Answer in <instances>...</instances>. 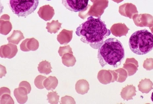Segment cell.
I'll return each instance as SVG.
<instances>
[{
    "label": "cell",
    "instance_id": "16",
    "mask_svg": "<svg viewBox=\"0 0 153 104\" xmlns=\"http://www.w3.org/2000/svg\"><path fill=\"white\" fill-rule=\"evenodd\" d=\"M47 100L48 102L51 104H57L59 102V96L58 95L56 91H52L49 92L47 95Z\"/></svg>",
    "mask_w": 153,
    "mask_h": 104
},
{
    "label": "cell",
    "instance_id": "10",
    "mask_svg": "<svg viewBox=\"0 0 153 104\" xmlns=\"http://www.w3.org/2000/svg\"><path fill=\"white\" fill-rule=\"evenodd\" d=\"M75 89L78 93L84 95L87 93L90 90V85L87 80L84 79L79 80L76 83Z\"/></svg>",
    "mask_w": 153,
    "mask_h": 104
},
{
    "label": "cell",
    "instance_id": "12",
    "mask_svg": "<svg viewBox=\"0 0 153 104\" xmlns=\"http://www.w3.org/2000/svg\"><path fill=\"white\" fill-rule=\"evenodd\" d=\"M52 69L51 63L46 60L40 62L38 67V71L40 73L46 75L52 73Z\"/></svg>",
    "mask_w": 153,
    "mask_h": 104
},
{
    "label": "cell",
    "instance_id": "22",
    "mask_svg": "<svg viewBox=\"0 0 153 104\" xmlns=\"http://www.w3.org/2000/svg\"><path fill=\"white\" fill-rule=\"evenodd\" d=\"M46 1H51V0H46Z\"/></svg>",
    "mask_w": 153,
    "mask_h": 104
},
{
    "label": "cell",
    "instance_id": "15",
    "mask_svg": "<svg viewBox=\"0 0 153 104\" xmlns=\"http://www.w3.org/2000/svg\"><path fill=\"white\" fill-rule=\"evenodd\" d=\"M72 34L61 32L57 36V40L61 44H66L71 41L72 37Z\"/></svg>",
    "mask_w": 153,
    "mask_h": 104
},
{
    "label": "cell",
    "instance_id": "5",
    "mask_svg": "<svg viewBox=\"0 0 153 104\" xmlns=\"http://www.w3.org/2000/svg\"><path fill=\"white\" fill-rule=\"evenodd\" d=\"M89 0H62V4L65 8L72 12L83 11L87 7Z\"/></svg>",
    "mask_w": 153,
    "mask_h": 104
},
{
    "label": "cell",
    "instance_id": "4",
    "mask_svg": "<svg viewBox=\"0 0 153 104\" xmlns=\"http://www.w3.org/2000/svg\"><path fill=\"white\" fill-rule=\"evenodd\" d=\"M39 3V0H9V5L14 14L26 18L36 10Z\"/></svg>",
    "mask_w": 153,
    "mask_h": 104
},
{
    "label": "cell",
    "instance_id": "11",
    "mask_svg": "<svg viewBox=\"0 0 153 104\" xmlns=\"http://www.w3.org/2000/svg\"><path fill=\"white\" fill-rule=\"evenodd\" d=\"M58 80L55 77L50 76L44 81L43 85L48 90H55L58 84Z\"/></svg>",
    "mask_w": 153,
    "mask_h": 104
},
{
    "label": "cell",
    "instance_id": "14",
    "mask_svg": "<svg viewBox=\"0 0 153 104\" xmlns=\"http://www.w3.org/2000/svg\"><path fill=\"white\" fill-rule=\"evenodd\" d=\"M62 59L63 64L68 67H73L76 62L75 58L73 56H65Z\"/></svg>",
    "mask_w": 153,
    "mask_h": 104
},
{
    "label": "cell",
    "instance_id": "7",
    "mask_svg": "<svg viewBox=\"0 0 153 104\" xmlns=\"http://www.w3.org/2000/svg\"><path fill=\"white\" fill-rule=\"evenodd\" d=\"M28 94L27 90L22 86H19L18 88L15 89L14 91V96L19 104H23L27 102Z\"/></svg>",
    "mask_w": 153,
    "mask_h": 104
},
{
    "label": "cell",
    "instance_id": "8",
    "mask_svg": "<svg viewBox=\"0 0 153 104\" xmlns=\"http://www.w3.org/2000/svg\"><path fill=\"white\" fill-rule=\"evenodd\" d=\"M14 102L11 96V91L8 88L2 87L0 89V103L14 104Z\"/></svg>",
    "mask_w": 153,
    "mask_h": 104
},
{
    "label": "cell",
    "instance_id": "21",
    "mask_svg": "<svg viewBox=\"0 0 153 104\" xmlns=\"http://www.w3.org/2000/svg\"><path fill=\"white\" fill-rule=\"evenodd\" d=\"M151 99L152 100V101L153 102V92L152 93V94Z\"/></svg>",
    "mask_w": 153,
    "mask_h": 104
},
{
    "label": "cell",
    "instance_id": "3",
    "mask_svg": "<svg viewBox=\"0 0 153 104\" xmlns=\"http://www.w3.org/2000/svg\"><path fill=\"white\" fill-rule=\"evenodd\" d=\"M129 45L135 54H147L153 49V34L146 29L137 31L131 36Z\"/></svg>",
    "mask_w": 153,
    "mask_h": 104
},
{
    "label": "cell",
    "instance_id": "2",
    "mask_svg": "<svg viewBox=\"0 0 153 104\" xmlns=\"http://www.w3.org/2000/svg\"><path fill=\"white\" fill-rule=\"evenodd\" d=\"M125 56L122 43L115 38H110L105 40L98 49L97 58L102 67L108 65L117 67Z\"/></svg>",
    "mask_w": 153,
    "mask_h": 104
},
{
    "label": "cell",
    "instance_id": "1",
    "mask_svg": "<svg viewBox=\"0 0 153 104\" xmlns=\"http://www.w3.org/2000/svg\"><path fill=\"white\" fill-rule=\"evenodd\" d=\"M76 33L81 37L80 40L82 42L97 49L102 45L104 40L110 35L111 31L100 17L96 18L90 16L76 28Z\"/></svg>",
    "mask_w": 153,
    "mask_h": 104
},
{
    "label": "cell",
    "instance_id": "6",
    "mask_svg": "<svg viewBox=\"0 0 153 104\" xmlns=\"http://www.w3.org/2000/svg\"><path fill=\"white\" fill-rule=\"evenodd\" d=\"M17 51L16 46L11 44L3 46L1 48V56L2 58L12 59L16 54Z\"/></svg>",
    "mask_w": 153,
    "mask_h": 104
},
{
    "label": "cell",
    "instance_id": "9",
    "mask_svg": "<svg viewBox=\"0 0 153 104\" xmlns=\"http://www.w3.org/2000/svg\"><path fill=\"white\" fill-rule=\"evenodd\" d=\"M97 78L101 83L106 85L111 83L113 76L109 70H102L98 72Z\"/></svg>",
    "mask_w": 153,
    "mask_h": 104
},
{
    "label": "cell",
    "instance_id": "13",
    "mask_svg": "<svg viewBox=\"0 0 153 104\" xmlns=\"http://www.w3.org/2000/svg\"><path fill=\"white\" fill-rule=\"evenodd\" d=\"M24 38L23 34L21 31H14L12 35L8 38L7 40L9 42H11L18 45L22 39Z\"/></svg>",
    "mask_w": 153,
    "mask_h": 104
},
{
    "label": "cell",
    "instance_id": "18",
    "mask_svg": "<svg viewBox=\"0 0 153 104\" xmlns=\"http://www.w3.org/2000/svg\"><path fill=\"white\" fill-rule=\"evenodd\" d=\"M60 104H76L74 99L71 96H66L62 97Z\"/></svg>",
    "mask_w": 153,
    "mask_h": 104
},
{
    "label": "cell",
    "instance_id": "19",
    "mask_svg": "<svg viewBox=\"0 0 153 104\" xmlns=\"http://www.w3.org/2000/svg\"><path fill=\"white\" fill-rule=\"evenodd\" d=\"M19 86L24 87L28 91L29 94H30L31 90V86L30 84L27 81H23L21 82L19 84Z\"/></svg>",
    "mask_w": 153,
    "mask_h": 104
},
{
    "label": "cell",
    "instance_id": "20",
    "mask_svg": "<svg viewBox=\"0 0 153 104\" xmlns=\"http://www.w3.org/2000/svg\"><path fill=\"white\" fill-rule=\"evenodd\" d=\"M1 67V78L5 76V75L7 73L6 67L1 65H0Z\"/></svg>",
    "mask_w": 153,
    "mask_h": 104
},
{
    "label": "cell",
    "instance_id": "17",
    "mask_svg": "<svg viewBox=\"0 0 153 104\" xmlns=\"http://www.w3.org/2000/svg\"><path fill=\"white\" fill-rule=\"evenodd\" d=\"M47 78L43 75H39L36 77L34 80V83L35 86L39 89H44L43 85L44 81Z\"/></svg>",
    "mask_w": 153,
    "mask_h": 104
}]
</instances>
